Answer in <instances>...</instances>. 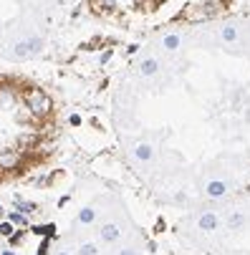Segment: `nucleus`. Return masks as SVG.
<instances>
[{
    "label": "nucleus",
    "mask_w": 250,
    "mask_h": 255,
    "mask_svg": "<svg viewBox=\"0 0 250 255\" xmlns=\"http://www.w3.org/2000/svg\"><path fill=\"white\" fill-rule=\"evenodd\" d=\"M23 104H25L28 112L35 114V117H43V114H48L51 109H53L48 94H46L43 89H38V86H30V89L23 91Z\"/></svg>",
    "instance_id": "obj_1"
},
{
    "label": "nucleus",
    "mask_w": 250,
    "mask_h": 255,
    "mask_svg": "<svg viewBox=\"0 0 250 255\" xmlns=\"http://www.w3.org/2000/svg\"><path fill=\"white\" fill-rule=\"evenodd\" d=\"M159 68H162V61L157 56H144V58L139 61V66H136V74L141 79H152V76L159 74Z\"/></svg>",
    "instance_id": "obj_2"
},
{
    "label": "nucleus",
    "mask_w": 250,
    "mask_h": 255,
    "mask_svg": "<svg viewBox=\"0 0 250 255\" xmlns=\"http://www.w3.org/2000/svg\"><path fill=\"white\" fill-rule=\"evenodd\" d=\"M182 43H185V38H182V33H177V30H169V33H164L162 38H159V46H162L164 53L182 51Z\"/></svg>",
    "instance_id": "obj_3"
},
{
    "label": "nucleus",
    "mask_w": 250,
    "mask_h": 255,
    "mask_svg": "<svg viewBox=\"0 0 250 255\" xmlns=\"http://www.w3.org/2000/svg\"><path fill=\"white\" fill-rule=\"evenodd\" d=\"M20 167V152L18 149H3L0 152V169L3 172H13Z\"/></svg>",
    "instance_id": "obj_4"
},
{
    "label": "nucleus",
    "mask_w": 250,
    "mask_h": 255,
    "mask_svg": "<svg viewBox=\"0 0 250 255\" xmlns=\"http://www.w3.org/2000/svg\"><path fill=\"white\" fill-rule=\"evenodd\" d=\"M228 190H230V185H228L225 179H210L207 185H205V195H207L210 200H220V197H225Z\"/></svg>",
    "instance_id": "obj_5"
},
{
    "label": "nucleus",
    "mask_w": 250,
    "mask_h": 255,
    "mask_svg": "<svg viewBox=\"0 0 250 255\" xmlns=\"http://www.w3.org/2000/svg\"><path fill=\"white\" fill-rule=\"evenodd\" d=\"M197 228L205 230V233H215L220 228V217L215 212H202L200 215V220H197Z\"/></svg>",
    "instance_id": "obj_6"
},
{
    "label": "nucleus",
    "mask_w": 250,
    "mask_h": 255,
    "mask_svg": "<svg viewBox=\"0 0 250 255\" xmlns=\"http://www.w3.org/2000/svg\"><path fill=\"white\" fill-rule=\"evenodd\" d=\"M220 41L228 43V46L238 43V41H240V28H238L235 23H225V25L220 28Z\"/></svg>",
    "instance_id": "obj_7"
},
{
    "label": "nucleus",
    "mask_w": 250,
    "mask_h": 255,
    "mask_svg": "<svg viewBox=\"0 0 250 255\" xmlns=\"http://www.w3.org/2000/svg\"><path fill=\"white\" fill-rule=\"evenodd\" d=\"M99 238H101L104 243H117V240L122 238V230H119V225H114V223H104V225L99 228Z\"/></svg>",
    "instance_id": "obj_8"
},
{
    "label": "nucleus",
    "mask_w": 250,
    "mask_h": 255,
    "mask_svg": "<svg viewBox=\"0 0 250 255\" xmlns=\"http://www.w3.org/2000/svg\"><path fill=\"white\" fill-rule=\"evenodd\" d=\"M152 157H154V149L149 147V144L139 141L136 147H134V159L136 162H152Z\"/></svg>",
    "instance_id": "obj_9"
},
{
    "label": "nucleus",
    "mask_w": 250,
    "mask_h": 255,
    "mask_svg": "<svg viewBox=\"0 0 250 255\" xmlns=\"http://www.w3.org/2000/svg\"><path fill=\"white\" fill-rule=\"evenodd\" d=\"M15 205H18V212H23V215H28V217L38 212V205L28 202V200H23V197H15Z\"/></svg>",
    "instance_id": "obj_10"
},
{
    "label": "nucleus",
    "mask_w": 250,
    "mask_h": 255,
    "mask_svg": "<svg viewBox=\"0 0 250 255\" xmlns=\"http://www.w3.org/2000/svg\"><path fill=\"white\" fill-rule=\"evenodd\" d=\"M8 223H13L18 228H30L28 215H23V212H8Z\"/></svg>",
    "instance_id": "obj_11"
},
{
    "label": "nucleus",
    "mask_w": 250,
    "mask_h": 255,
    "mask_svg": "<svg viewBox=\"0 0 250 255\" xmlns=\"http://www.w3.org/2000/svg\"><path fill=\"white\" fill-rule=\"evenodd\" d=\"M94 220H96V210H94V207H84V210L79 212V223H81V225H91Z\"/></svg>",
    "instance_id": "obj_12"
},
{
    "label": "nucleus",
    "mask_w": 250,
    "mask_h": 255,
    "mask_svg": "<svg viewBox=\"0 0 250 255\" xmlns=\"http://www.w3.org/2000/svg\"><path fill=\"white\" fill-rule=\"evenodd\" d=\"M30 230L35 235H43V238H56V225H33Z\"/></svg>",
    "instance_id": "obj_13"
},
{
    "label": "nucleus",
    "mask_w": 250,
    "mask_h": 255,
    "mask_svg": "<svg viewBox=\"0 0 250 255\" xmlns=\"http://www.w3.org/2000/svg\"><path fill=\"white\" fill-rule=\"evenodd\" d=\"M243 225H245V215L233 212V215H230V220H228V228H230V230H240Z\"/></svg>",
    "instance_id": "obj_14"
},
{
    "label": "nucleus",
    "mask_w": 250,
    "mask_h": 255,
    "mask_svg": "<svg viewBox=\"0 0 250 255\" xmlns=\"http://www.w3.org/2000/svg\"><path fill=\"white\" fill-rule=\"evenodd\" d=\"M79 255H99V248H96L94 243H84V245L79 248Z\"/></svg>",
    "instance_id": "obj_15"
},
{
    "label": "nucleus",
    "mask_w": 250,
    "mask_h": 255,
    "mask_svg": "<svg viewBox=\"0 0 250 255\" xmlns=\"http://www.w3.org/2000/svg\"><path fill=\"white\" fill-rule=\"evenodd\" d=\"M13 233H15V225H13V223H8V220L0 223V235H3V238H10Z\"/></svg>",
    "instance_id": "obj_16"
},
{
    "label": "nucleus",
    "mask_w": 250,
    "mask_h": 255,
    "mask_svg": "<svg viewBox=\"0 0 250 255\" xmlns=\"http://www.w3.org/2000/svg\"><path fill=\"white\" fill-rule=\"evenodd\" d=\"M48 245H51V238H46V240L38 245V255H48Z\"/></svg>",
    "instance_id": "obj_17"
},
{
    "label": "nucleus",
    "mask_w": 250,
    "mask_h": 255,
    "mask_svg": "<svg viewBox=\"0 0 250 255\" xmlns=\"http://www.w3.org/2000/svg\"><path fill=\"white\" fill-rule=\"evenodd\" d=\"M8 240H10V245H18V243H20V240H23V233H20V230H18V233H13V235H10V238H8Z\"/></svg>",
    "instance_id": "obj_18"
},
{
    "label": "nucleus",
    "mask_w": 250,
    "mask_h": 255,
    "mask_svg": "<svg viewBox=\"0 0 250 255\" xmlns=\"http://www.w3.org/2000/svg\"><path fill=\"white\" fill-rule=\"evenodd\" d=\"M68 124H71V127H79V124H81V117H79V114H71V117H68Z\"/></svg>",
    "instance_id": "obj_19"
},
{
    "label": "nucleus",
    "mask_w": 250,
    "mask_h": 255,
    "mask_svg": "<svg viewBox=\"0 0 250 255\" xmlns=\"http://www.w3.org/2000/svg\"><path fill=\"white\" fill-rule=\"evenodd\" d=\"M119 255H136V253H134V250H122Z\"/></svg>",
    "instance_id": "obj_20"
},
{
    "label": "nucleus",
    "mask_w": 250,
    "mask_h": 255,
    "mask_svg": "<svg viewBox=\"0 0 250 255\" xmlns=\"http://www.w3.org/2000/svg\"><path fill=\"white\" fill-rule=\"evenodd\" d=\"M3 255H15V253H13V250H5V253H3Z\"/></svg>",
    "instance_id": "obj_21"
},
{
    "label": "nucleus",
    "mask_w": 250,
    "mask_h": 255,
    "mask_svg": "<svg viewBox=\"0 0 250 255\" xmlns=\"http://www.w3.org/2000/svg\"><path fill=\"white\" fill-rule=\"evenodd\" d=\"M0 215H3V205H0Z\"/></svg>",
    "instance_id": "obj_22"
},
{
    "label": "nucleus",
    "mask_w": 250,
    "mask_h": 255,
    "mask_svg": "<svg viewBox=\"0 0 250 255\" xmlns=\"http://www.w3.org/2000/svg\"><path fill=\"white\" fill-rule=\"evenodd\" d=\"M61 255H68V253H61Z\"/></svg>",
    "instance_id": "obj_23"
}]
</instances>
